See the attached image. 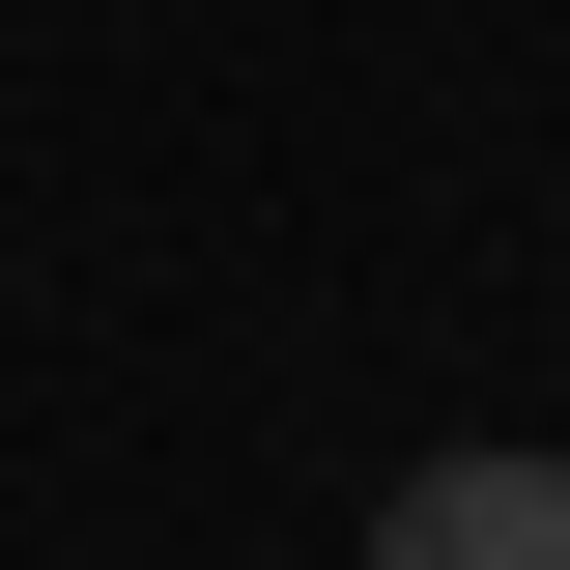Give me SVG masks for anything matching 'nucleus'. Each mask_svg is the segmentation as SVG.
<instances>
[{"label": "nucleus", "mask_w": 570, "mask_h": 570, "mask_svg": "<svg viewBox=\"0 0 570 570\" xmlns=\"http://www.w3.org/2000/svg\"><path fill=\"white\" fill-rule=\"evenodd\" d=\"M371 570H570V456H428L371 513Z\"/></svg>", "instance_id": "obj_1"}]
</instances>
